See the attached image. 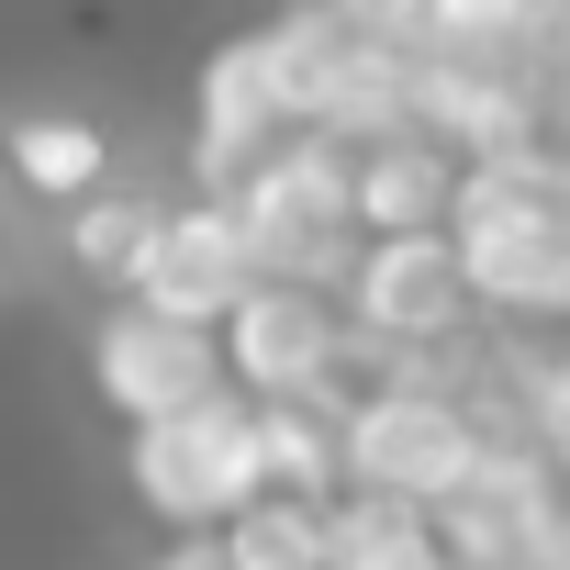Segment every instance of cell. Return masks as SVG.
<instances>
[{"label": "cell", "instance_id": "cell-15", "mask_svg": "<svg viewBox=\"0 0 570 570\" xmlns=\"http://www.w3.org/2000/svg\"><path fill=\"white\" fill-rule=\"evenodd\" d=\"M559 370H570V358H559Z\"/></svg>", "mask_w": 570, "mask_h": 570}, {"label": "cell", "instance_id": "cell-9", "mask_svg": "<svg viewBox=\"0 0 570 570\" xmlns=\"http://www.w3.org/2000/svg\"><path fill=\"white\" fill-rule=\"evenodd\" d=\"M459 157L414 124V135H381V146H347V190H358V235H436L459 213Z\"/></svg>", "mask_w": 570, "mask_h": 570}, {"label": "cell", "instance_id": "cell-3", "mask_svg": "<svg viewBox=\"0 0 570 570\" xmlns=\"http://www.w3.org/2000/svg\"><path fill=\"white\" fill-rule=\"evenodd\" d=\"M492 459V425L436 392V381H381L347 403V492H381V503H425L448 514Z\"/></svg>", "mask_w": 570, "mask_h": 570}, {"label": "cell", "instance_id": "cell-13", "mask_svg": "<svg viewBox=\"0 0 570 570\" xmlns=\"http://www.w3.org/2000/svg\"><path fill=\"white\" fill-rule=\"evenodd\" d=\"M12 179L46 190V202H90V190H101V124H79V112L12 124Z\"/></svg>", "mask_w": 570, "mask_h": 570}, {"label": "cell", "instance_id": "cell-10", "mask_svg": "<svg viewBox=\"0 0 570 570\" xmlns=\"http://www.w3.org/2000/svg\"><path fill=\"white\" fill-rule=\"evenodd\" d=\"M257 492H279V503H347V414H325V403H257Z\"/></svg>", "mask_w": 570, "mask_h": 570}, {"label": "cell", "instance_id": "cell-8", "mask_svg": "<svg viewBox=\"0 0 570 570\" xmlns=\"http://www.w3.org/2000/svg\"><path fill=\"white\" fill-rule=\"evenodd\" d=\"M246 292H257V246H246L235 202H213V190H202L190 213H168V224H157V246H146V268H135V292H124V303H146V314H168V325L224 336Z\"/></svg>", "mask_w": 570, "mask_h": 570}, {"label": "cell", "instance_id": "cell-11", "mask_svg": "<svg viewBox=\"0 0 570 570\" xmlns=\"http://www.w3.org/2000/svg\"><path fill=\"white\" fill-rule=\"evenodd\" d=\"M325 570H459L448 559V525L425 503H381V492H347L325 514Z\"/></svg>", "mask_w": 570, "mask_h": 570}, {"label": "cell", "instance_id": "cell-2", "mask_svg": "<svg viewBox=\"0 0 570 570\" xmlns=\"http://www.w3.org/2000/svg\"><path fill=\"white\" fill-rule=\"evenodd\" d=\"M235 224L257 246V279H314V292H347L358 268V190H347V146L336 135H292L279 157H257L235 190Z\"/></svg>", "mask_w": 570, "mask_h": 570}, {"label": "cell", "instance_id": "cell-7", "mask_svg": "<svg viewBox=\"0 0 570 570\" xmlns=\"http://www.w3.org/2000/svg\"><path fill=\"white\" fill-rule=\"evenodd\" d=\"M90 381H101V403H112L124 425H168V414L235 392V381H224V336L168 325V314H146V303L101 314V336H90Z\"/></svg>", "mask_w": 570, "mask_h": 570}, {"label": "cell", "instance_id": "cell-1", "mask_svg": "<svg viewBox=\"0 0 570 570\" xmlns=\"http://www.w3.org/2000/svg\"><path fill=\"white\" fill-rule=\"evenodd\" d=\"M448 235H459V268H470V303H492V314H570V179H559V157L470 168Z\"/></svg>", "mask_w": 570, "mask_h": 570}, {"label": "cell", "instance_id": "cell-12", "mask_svg": "<svg viewBox=\"0 0 570 570\" xmlns=\"http://www.w3.org/2000/svg\"><path fill=\"white\" fill-rule=\"evenodd\" d=\"M157 202H135V190H90L79 213H68V257L90 268V279H112V292H135V268H146V246H157Z\"/></svg>", "mask_w": 570, "mask_h": 570}, {"label": "cell", "instance_id": "cell-5", "mask_svg": "<svg viewBox=\"0 0 570 570\" xmlns=\"http://www.w3.org/2000/svg\"><path fill=\"white\" fill-rule=\"evenodd\" d=\"M358 325L347 292H314V279H257L224 325V381L246 403H325V381L347 370Z\"/></svg>", "mask_w": 570, "mask_h": 570}, {"label": "cell", "instance_id": "cell-6", "mask_svg": "<svg viewBox=\"0 0 570 570\" xmlns=\"http://www.w3.org/2000/svg\"><path fill=\"white\" fill-rule=\"evenodd\" d=\"M347 325L381 336V347H436L470 325V268H459V235H370L358 268H347Z\"/></svg>", "mask_w": 570, "mask_h": 570}, {"label": "cell", "instance_id": "cell-4", "mask_svg": "<svg viewBox=\"0 0 570 570\" xmlns=\"http://www.w3.org/2000/svg\"><path fill=\"white\" fill-rule=\"evenodd\" d=\"M135 503L179 537H224L246 503H257V403L246 392H213L168 425H135Z\"/></svg>", "mask_w": 570, "mask_h": 570}, {"label": "cell", "instance_id": "cell-14", "mask_svg": "<svg viewBox=\"0 0 570 570\" xmlns=\"http://www.w3.org/2000/svg\"><path fill=\"white\" fill-rule=\"evenodd\" d=\"M202 570H325V559H224V548L202 537Z\"/></svg>", "mask_w": 570, "mask_h": 570}]
</instances>
